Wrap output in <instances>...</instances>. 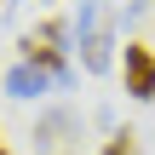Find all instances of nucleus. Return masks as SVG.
I'll use <instances>...</instances> for the list:
<instances>
[{"label":"nucleus","mask_w":155,"mask_h":155,"mask_svg":"<svg viewBox=\"0 0 155 155\" xmlns=\"http://www.w3.org/2000/svg\"><path fill=\"white\" fill-rule=\"evenodd\" d=\"M35 155H81L86 144V121H81V109H69V104H52V109H40L35 115Z\"/></svg>","instance_id":"nucleus-1"},{"label":"nucleus","mask_w":155,"mask_h":155,"mask_svg":"<svg viewBox=\"0 0 155 155\" xmlns=\"http://www.w3.org/2000/svg\"><path fill=\"white\" fill-rule=\"evenodd\" d=\"M63 52H69V46H63V40H52L46 29H29V35H23V58H29L35 69H46L58 86H69V81H75V69H69V58H63Z\"/></svg>","instance_id":"nucleus-2"},{"label":"nucleus","mask_w":155,"mask_h":155,"mask_svg":"<svg viewBox=\"0 0 155 155\" xmlns=\"http://www.w3.org/2000/svg\"><path fill=\"white\" fill-rule=\"evenodd\" d=\"M121 75H127V98H132V104H155V52H150V46L127 40Z\"/></svg>","instance_id":"nucleus-3"},{"label":"nucleus","mask_w":155,"mask_h":155,"mask_svg":"<svg viewBox=\"0 0 155 155\" xmlns=\"http://www.w3.org/2000/svg\"><path fill=\"white\" fill-rule=\"evenodd\" d=\"M52 86H58V81H52V75H46V69H35V63H29V58H23V63H12V69H6V92H12V98H17V104H29V98H46V92H52Z\"/></svg>","instance_id":"nucleus-4"},{"label":"nucleus","mask_w":155,"mask_h":155,"mask_svg":"<svg viewBox=\"0 0 155 155\" xmlns=\"http://www.w3.org/2000/svg\"><path fill=\"white\" fill-rule=\"evenodd\" d=\"M104 155H138V132L127 127V132H109L104 138Z\"/></svg>","instance_id":"nucleus-5"},{"label":"nucleus","mask_w":155,"mask_h":155,"mask_svg":"<svg viewBox=\"0 0 155 155\" xmlns=\"http://www.w3.org/2000/svg\"><path fill=\"white\" fill-rule=\"evenodd\" d=\"M0 155H6V144H0Z\"/></svg>","instance_id":"nucleus-6"}]
</instances>
